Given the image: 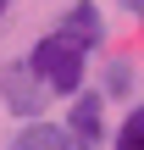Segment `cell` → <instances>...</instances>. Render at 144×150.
Masks as SVG:
<instances>
[{"mask_svg": "<svg viewBox=\"0 0 144 150\" xmlns=\"http://www.w3.org/2000/svg\"><path fill=\"white\" fill-rule=\"evenodd\" d=\"M28 61V72L39 78V89L50 95V100H72V95H83L89 89V56L78 50V45H67L61 33H39L33 39V50L22 56Z\"/></svg>", "mask_w": 144, "mask_h": 150, "instance_id": "obj_1", "label": "cell"}, {"mask_svg": "<svg viewBox=\"0 0 144 150\" xmlns=\"http://www.w3.org/2000/svg\"><path fill=\"white\" fill-rule=\"evenodd\" d=\"M0 106H6L17 122H44L50 95L39 89V78L28 72V61H6V67H0Z\"/></svg>", "mask_w": 144, "mask_h": 150, "instance_id": "obj_2", "label": "cell"}, {"mask_svg": "<svg viewBox=\"0 0 144 150\" xmlns=\"http://www.w3.org/2000/svg\"><path fill=\"white\" fill-rule=\"evenodd\" d=\"M50 33H61L67 45H78L83 56H94L100 45H105V33H111V22H105V6L100 0H67V11L55 17V28Z\"/></svg>", "mask_w": 144, "mask_h": 150, "instance_id": "obj_3", "label": "cell"}, {"mask_svg": "<svg viewBox=\"0 0 144 150\" xmlns=\"http://www.w3.org/2000/svg\"><path fill=\"white\" fill-rule=\"evenodd\" d=\"M61 128L78 139V145H100V139H111V122H105V100L94 95V83L83 89V95H72L67 100V117H61Z\"/></svg>", "mask_w": 144, "mask_h": 150, "instance_id": "obj_4", "label": "cell"}, {"mask_svg": "<svg viewBox=\"0 0 144 150\" xmlns=\"http://www.w3.org/2000/svg\"><path fill=\"white\" fill-rule=\"evenodd\" d=\"M6 150H89V145H78L61 122L44 117V122H22V128L11 134V145H6Z\"/></svg>", "mask_w": 144, "mask_h": 150, "instance_id": "obj_5", "label": "cell"}, {"mask_svg": "<svg viewBox=\"0 0 144 150\" xmlns=\"http://www.w3.org/2000/svg\"><path fill=\"white\" fill-rule=\"evenodd\" d=\"M133 89H139V61H133V56H111V61L100 67L94 95L111 106V100H133Z\"/></svg>", "mask_w": 144, "mask_h": 150, "instance_id": "obj_6", "label": "cell"}, {"mask_svg": "<svg viewBox=\"0 0 144 150\" xmlns=\"http://www.w3.org/2000/svg\"><path fill=\"white\" fill-rule=\"evenodd\" d=\"M111 150H144V100H128L122 122L111 128Z\"/></svg>", "mask_w": 144, "mask_h": 150, "instance_id": "obj_7", "label": "cell"}, {"mask_svg": "<svg viewBox=\"0 0 144 150\" xmlns=\"http://www.w3.org/2000/svg\"><path fill=\"white\" fill-rule=\"evenodd\" d=\"M6 11H11V0H0V22H6Z\"/></svg>", "mask_w": 144, "mask_h": 150, "instance_id": "obj_8", "label": "cell"}, {"mask_svg": "<svg viewBox=\"0 0 144 150\" xmlns=\"http://www.w3.org/2000/svg\"><path fill=\"white\" fill-rule=\"evenodd\" d=\"M117 6H133V11H139V0H117Z\"/></svg>", "mask_w": 144, "mask_h": 150, "instance_id": "obj_9", "label": "cell"}, {"mask_svg": "<svg viewBox=\"0 0 144 150\" xmlns=\"http://www.w3.org/2000/svg\"><path fill=\"white\" fill-rule=\"evenodd\" d=\"M139 22H144V0H139Z\"/></svg>", "mask_w": 144, "mask_h": 150, "instance_id": "obj_10", "label": "cell"}]
</instances>
